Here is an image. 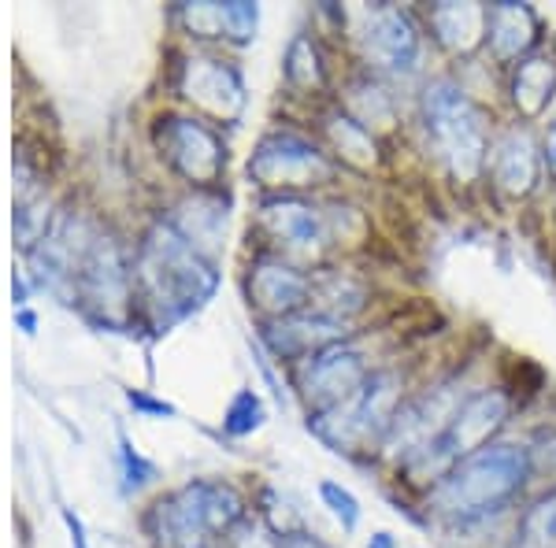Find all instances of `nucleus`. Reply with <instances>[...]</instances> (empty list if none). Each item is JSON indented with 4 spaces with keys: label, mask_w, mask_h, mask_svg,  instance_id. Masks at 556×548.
Segmentation results:
<instances>
[{
    "label": "nucleus",
    "mask_w": 556,
    "mask_h": 548,
    "mask_svg": "<svg viewBox=\"0 0 556 548\" xmlns=\"http://www.w3.org/2000/svg\"><path fill=\"white\" fill-rule=\"evenodd\" d=\"M375 364L361 345V337L338 341V345L319 348L316 356L301 359L293 367V393L301 397L308 416H323V411L338 408L353 397L361 385L371 379Z\"/></svg>",
    "instance_id": "nucleus-11"
},
{
    "label": "nucleus",
    "mask_w": 556,
    "mask_h": 548,
    "mask_svg": "<svg viewBox=\"0 0 556 548\" xmlns=\"http://www.w3.org/2000/svg\"><path fill=\"white\" fill-rule=\"evenodd\" d=\"M542 160H545V175L556 182V112L549 115V123L542 130Z\"/></svg>",
    "instance_id": "nucleus-32"
},
{
    "label": "nucleus",
    "mask_w": 556,
    "mask_h": 548,
    "mask_svg": "<svg viewBox=\"0 0 556 548\" xmlns=\"http://www.w3.org/2000/svg\"><path fill=\"white\" fill-rule=\"evenodd\" d=\"M64 519H67V530H71V545H75V548H89L83 519H78L75 511H64Z\"/></svg>",
    "instance_id": "nucleus-34"
},
{
    "label": "nucleus",
    "mask_w": 556,
    "mask_h": 548,
    "mask_svg": "<svg viewBox=\"0 0 556 548\" xmlns=\"http://www.w3.org/2000/svg\"><path fill=\"white\" fill-rule=\"evenodd\" d=\"M312 308L308 311H319V316L334 319V322H345V327H356L361 316L371 308V282L364 275L349 271V267H338V264H327V267H316L312 271Z\"/></svg>",
    "instance_id": "nucleus-21"
},
{
    "label": "nucleus",
    "mask_w": 556,
    "mask_h": 548,
    "mask_svg": "<svg viewBox=\"0 0 556 548\" xmlns=\"http://www.w3.org/2000/svg\"><path fill=\"white\" fill-rule=\"evenodd\" d=\"M501 548H556V485L542 489L516 511V526Z\"/></svg>",
    "instance_id": "nucleus-25"
},
{
    "label": "nucleus",
    "mask_w": 556,
    "mask_h": 548,
    "mask_svg": "<svg viewBox=\"0 0 556 548\" xmlns=\"http://www.w3.org/2000/svg\"><path fill=\"white\" fill-rule=\"evenodd\" d=\"M534 482L531 448L519 437H501L479 453L453 463L424 493L427 523L442 526L445 534H468L508 515L523 500L527 485Z\"/></svg>",
    "instance_id": "nucleus-1"
},
{
    "label": "nucleus",
    "mask_w": 556,
    "mask_h": 548,
    "mask_svg": "<svg viewBox=\"0 0 556 548\" xmlns=\"http://www.w3.org/2000/svg\"><path fill=\"white\" fill-rule=\"evenodd\" d=\"M556 101V56L553 52H534L523 64L508 71V104L516 112V123H542Z\"/></svg>",
    "instance_id": "nucleus-22"
},
{
    "label": "nucleus",
    "mask_w": 556,
    "mask_h": 548,
    "mask_svg": "<svg viewBox=\"0 0 556 548\" xmlns=\"http://www.w3.org/2000/svg\"><path fill=\"white\" fill-rule=\"evenodd\" d=\"M219 290V271L167 219H156L134 253V301L156 334L197 316Z\"/></svg>",
    "instance_id": "nucleus-2"
},
{
    "label": "nucleus",
    "mask_w": 556,
    "mask_h": 548,
    "mask_svg": "<svg viewBox=\"0 0 556 548\" xmlns=\"http://www.w3.org/2000/svg\"><path fill=\"white\" fill-rule=\"evenodd\" d=\"M416 119L427 149L445 167L456 186H479L486 178V160L493 145V115L460 78L430 75L419 82Z\"/></svg>",
    "instance_id": "nucleus-3"
},
{
    "label": "nucleus",
    "mask_w": 556,
    "mask_h": 548,
    "mask_svg": "<svg viewBox=\"0 0 556 548\" xmlns=\"http://www.w3.org/2000/svg\"><path fill=\"white\" fill-rule=\"evenodd\" d=\"M542 41H545V23L538 15V8L519 4V0L486 4V56L497 67L513 71L527 56L542 52Z\"/></svg>",
    "instance_id": "nucleus-17"
},
{
    "label": "nucleus",
    "mask_w": 556,
    "mask_h": 548,
    "mask_svg": "<svg viewBox=\"0 0 556 548\" xmlns=\"http://www.w3.org/2000/svg\"><path fill=\"white\" fill-rule=\"evenodd\" d=\"M175 20L182 23V30L197 41H227V15H223V4H178Z\"/></svg>",
    "instance_id": "nucleus-27"
},
{
    "label": "nucleus",
    "mask_w": 556,
    "mask_h": 548,
    "mask_svg": "<svg viewBox=\"0 0 556 548\" xmlns=\"http://www.w3.org/2000/svg\"><path fill=\"white\" fill-rule=\"evenodd\" d=\"M312 271L293 259L260 248L245 267V296L260 322H278L312 308Z\"/></svg>",
    "instance_id": "nucleus-14"
},
{
    "label": "nucleus",
    "mask_w": 556,
    "mask_h": 548,
    "mask_svg": "<svg viewBox=\"0 0 556 548\" xmlns=\"http://www.w3.org/2000/svg\"><path fill=\"white\" fill-rule=\"evenodd\" d=\"M260 230L271 241V253L293 259V264L327 267L338 256L334 230H330V215L323 196H298V193H278L260 201Z\"/></svg>",
    "instance_id": "nucleus-9"
},
{
    "label": "nucleus",
    "mask_w": 556,
    "mask_h": 548,
    "mask_svg": "<svg viewBox=\"0 0 556 548\" xmlns=\"http://www.w3.org/2000/svg\"><path fill=\"white\" fill-rule=\"evenodd\" d=\"M167 222H172V227L190 241L197 253L208 256L215 264L223 230H227V204H223L219 190L215 193H190L172 215H167Z\"/></svg>",
    "instance_id": "nucleus-23"
},
{
    "label": "nucleus",
    "mask_w": 556,
    "mask_h": 548,
    "mask_svg": "<svg viewBox=\"0 0 556 548\" xmlns=\"http://www.w3.org/2000/svg\"><path fill=\"white\" fill-rule=\"evenodd\" d=\"M338 104H342L356 123H364V127L371 130L379 141L393 138V133L401 130V93H397V86L382 82V78L367 75V71H361V67H356L353 75L342 82Z\"/></svg>",
    "instance_id": "nucleus-20"
},
{
    "label": "nucleus",
    "mask_w": 556,
    "mask_h": 548,
    "mask_svg": "<svg viewBox=\"0 0 556 548\" xmlns=\"http://www.w3.org/2000/svg\"><path fill=\"white\" fill-rule=\"evenodd\" d=\"M356 334H361L356 327L334 322V319L319 316V311H301V316L278 319V322H260V348H264L275 364H286L293 371L301 359L316 356L319 348L338 345V341H349Z\"/></svg>",
    "instance_id": "nucleus-16"
},
{
    "label": "nucleus",
    "mask_w": 556,
    "mask_h": 548,
    "mask_svg": "<svg viewBox=\"0 0 556 548\" xmlns=\"http://www.w3.org/2000/svg\"><path fill=\"white\" fill-rule=\"evenodd\" d=\"M427 26V38L453 60H475L486 52V4L475 0H438L419 12Z\"/></svg>",
    "instance_id": "nucleus-18"
},
{
    "label": "nucleus",
    "mask_w": 556,
    "mask_h": 548,
    "mask_svg": "<svg viewBox=\"0 0 556 548\" xmlns=\"http://www.w3.org/2000/svg\"><path fill=\"white\" fill-rule=\"evenodd\" d=\"M175 93L212 123H238L249 104L245 75L235 60L190 52L175 67Z\"/></svg>",
    "instance_id": "nucleus-13"
},
{
    "label": "nucleus",
    "mask_w": 556,
    "mask_h": 548,
    "mask_svg": "<svg viewBox=\"0 0 556 548\" xmlns=\"http://www.w3.org/2000/svg\"><path fill=\"white\" fill-rule=\"evenodd\" d=\"M264 419H267V408H264V400H260V393L256 390H238L235 400L227 404L223 430H227L230 437H249L264 426Z\"/></svg>",
    "instance_id": "nucleus-28"
},
{
    "label": "nucleus",
    "mask_w": 556,
    "mask_h": 548,
    "mask_svg": "<svg viewBox=\"0 0 556 548\" xmlns=\"http://www.w3.org/2000/svg\"><path fill=\"white\" fill-rule=\"evenodd\" d=\"M545 178L542 160V133L527 123H508L493 133L490 160H486V182L493 193L513 204L531 201Z\"/></svg>",
    "instance_id": "nucleus-15"
},
{
    "label": "nucleus",
    "mask_w": 556,
    "mask_h": 548,
    "mask_svg": "<svg viewBox=\"0 0 556 548\" xmlns=\"http://www.w3.org/2000/svg\"><path fill=\"white\" fill-rule=\"evenodd\" d=\"M156 149L193 193H215L227 175V145L201 115H160L156 119Z\"/></svg>",
    "instance_id": "nucleus-10"
},
{
    "label": "nucleus",
    "mask_w": 556,
    "mask_h": 548,
    "mask_svg": "<svg viewBox=\"0 0 556 548\" xmlns=\"http://www.w3.org/2000/svg\"><path fill=\"white\" fill-rule=\"evenodd\" d=\"M513 411H516V393L508 385H479V390H471L468 397L456 404V411L442 426V434L408 467H401L397 479L412 485V489H419V497H424L453 463H460L464 456L501 442L508 422H513Z\"/></svg>",
    "instance_id": "nucleus-6"
},
{
    "label": "nucleus",
    "mask_w": 556,
    "mask_h": 548,
    "mask_svg": "<svg viewBox=\"0 0 556 548\" xmlns=\"http://www.w3.org/2000/svg\"><path fill=\"white\" fill-rule=\"evenodd\" d=\"M319 145L334 156V164L353 175H375L382 167V141L364 123H356L338 101L319 107Z\"/></svg>",
    "instance_id": "nucleus-19"
},
{
    "label": "nucleus",
    "mask_w": 556,
    "mask_h": 548,
    "mask_svg": "<svg viewBox=\"0 0 556 548\" xmlns=\"http://www.w3.org/2000/svg\"><path fill=\"white\" fill-rule=\"evenodd\" d=\"M245 515V497L235 485L212 479L186 482L152 508L156 537L167 548H215V541L230 537V530Z\"/></svg>",
    "instance_id": "nucleus-7"
},
{
    "label": "nucleus",
    "mask_w": 556,
    "mask_h": 548,
    "mask_svg": "<svg viewBox=\"0 0 556 548\" xmlns=\"http://www.w3.org/2000/svg\"><path fill=\"white\" fill-rule=\"evenodd\" d=\"M278 548H327L319 541L312 530H304V534H290V537H278Z\"/></svg>",
    "instance_id": "nucleus-33"
},
{
    "label": "nucleus",
    "mask_w": 556,
    "mask_h": 548,
    "mask_svg": "<svg viewBox=\"0 0 556 548\" xmlns=\"http://www.w3.org/2000/svg\"><path fill=\"white\" fill-rule=\"evenodd\" d=\"M20 322H23V327H26V334H34V316H30V311H23V316H20Z\"/></svg>",
    "instance_id": "nucleus-36"
},
{
    "label": "nucleus",
    "mask_w": 556,
    "mask_h": 548,
    "mask_svg": "<svg viewBox=\"0 0 556 548\" xmlns=\"http://www.w3.org/2000/svg\"><path fill=\"white\" fill-rule=\"evenodd\" d=\"M127 400H130L134 411H146V416H175V404L152 400L149 393H141V390H127Z\"/></svg>",
    "instance_id": "nucleus-31"
},
{
    "label": "nucleus",
    "mask_w": 556,
    "mask_h": 548,
    "mask_svg": "<svg viewBox=\"0 0 556 548\" xmlns=\"http://www.w3.org/2000/svg\"><path fill=\"white\" fill-rule=\"evenodd\" d=\"M223 15H227V41L230 44H249L256 38V26H260L256 4H249V0H230V4H223Z\"/></svg>",
    "instance_id": "nucleus-30"
},
{
    "label": "nucleus",
    "mask_w": 556,
    "mask_h": 548,
    "mask_svg": "<svg viewBox=\"0 0 556 548\" xmlns=\"http://www.w3.org/2000/svg\"><path fill=\"white\" fill-rule=\"evenodd\" d=\"M245 170H249V182L260 186L264 196H278V193L319 196L323 190L338 186V178H342V167L319 145L316 133H304L298 127L267 130L256 141Z\"/></svg>",
    "instance_id": "nucleus-8"
},
{
    "label": "nucleus",
    "mask_w": 556,
    "mask_h": 548,
    "mask_svg": "<svg viewBox=\"0 0 556 548\" xmlns=\"http://www.w3.org/2000/svg\"><path fill=\"white\" fill-rule=\"evenodd\" d=\"M282 78H286V86H290V93H298V97H327L330 67L312 30H298L290 38V44H286Z\"/></svg>",
    "instance_id": "nucleus-24"
},
{
    "label": "nucleus",
    "mask_w": 556,
    "mask_h": 548,
    "mask_svg": "<svg viewBox=\"0 0 556 548\" xmlns=\"http://www.w3.org/2000/svg\"><path fill=\"white\" fill-rule=\"evenodd\" d=\"M342 30L356 52V64L367 75L390 86H405L427 75L430 38L419 12L401 4L345 8Z\"/></svg>",
    "instance_id": "nucleus-5"
},
{
    "label": "nucleus",
    "mask_w": 556,
    "mask_h": 548,
    "mask_svg": "<svg viewBox=\"0 0 556 548\" xmlns=\"http://www.w3.org/2000/svg\"><path fill=\"white\" fill-rule=\"evenodd\" d=\"M75 301L97 311V319L108 327H123L134 319V259L115 233L97 230L83 271H78Z\"/></svg>",
    "instance_id": "nucleus-12"
},
{
    "label": "nucleus",
    "mask_w": 556,
    "mask_h": 548,
    "mask_svg": "<svg viewBox=\"0 0 556 548\" xmlns=\"http://www.w3.org/2000/svg\"><path fill=\"white\" fill-rule=\"evenodd\" d=\"M316 489H319L323 508H327L330 515H334V523L342 526V534H356V530H361V519H364L361 497L338 479H319Z\"/></svg>",
    "instance_id": "nucleus-26"
},
{
    "label": "nucleus",
    "mask_w": 556,
    "mask_h": 548,
    "mask_svg": "<svg viewBox=\"0 0 556 548\" xmlns=\"http://www.w3.org/2000/svg\"><path fill=\"white\" fill-rule=\"evenodd\" d=\"M119 463H123V489L127 493H138L141 485H149L156 479V467H152L138 448L130 445L127 430H119Z\"/></svg>",
    "instance_id": "nucleus-29"
},
{
    "label": "nucleus",
    "mask_w": 556,
    "mask_h": 548,
    "mask_svg": "<svg viewBox=\"0 0 556 548\" xmlns=\"http://www.w3.org/2000/svg\"><path fill=\"white\" fill-rule=\"evenodd\" d=\"M364 548H401V541H397V534H390V530H375V534L364 541Z\"/></svg>",
    "instance_id": "nucleus-35"
},
{
    "label": "nucleus",
    "mask_w": 556,
    "mask_h": 548,
    "mask_svg": "<svg viewBox=\"0 0 556 548\" xmlns=\"http://www.w3.org/2000/svg\"><path fill=\"white\" fill-rule=\"evenodd\" d=\"M412 382L397 364H382L371 371L361 390L345 404L323 411V416H308V434L330 448V453L345 456L356 463L379 460L382 442L390 434L393 419H397L401 404L408 400Z\"/></svg>",
    "instance_id": "nucleus-4"
}]
</instances>
